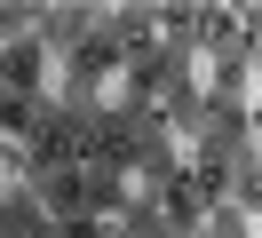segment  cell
I'll use <instances>...</instances> for the list:
<instances>
[{
	"instance_id": "cell-3",
	"label": "cell",
	"mask_w": 262,
	"mask_h": 238,
	"mask_svg": "<svg viewBox=\"0 0 262 238\" xmlns=\"http://www.w3.org/2000/svg\"><path fill=\"white\" fill-rule=\"evenodd\" d=\"M64 238H96V230H88V222H64Z\"/></svg>"
},
{
	"instance_id": "cell-2",
	"label": "cell",
	"mask_w": 262,
	"mask_h": 238,
	"mask_svg": "<svg viewBox=\"0 0 262 238\" xmlns=\"http://www.w3.org/2000/svg\"><path fill=\"white\" fill-rule=\"evenodd\" d=\"M24 119H32V111H24V95H0V135H24Z\"/></svg>"
},
{
	"instance_id": "cell-1",
	"label": "cell",
	"mask_w": 262,
	"mask_h": 238,
	"mask_svg": "<svg viewBox=\"0 0 262 238\" xmlns=\"http://www.w3.org/2000/svg\"><path fill=\"white\" fill-rule=\"evenodd\" d=\"M32 72H40V63H32V48H8V56H0V79H8V88H32Z\"/></svg>"
}]
</instances>
